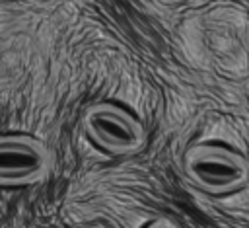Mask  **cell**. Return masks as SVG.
I'll return each mask as SVG.
<instances>
[{"mask_svg":"<svg viewBox=\"0 0 249 228\" xmlns=\"http://www.w3.org/2000/svg\"><path fill=\"white\" fill-rule=\"evenodd\" d=\"M148 228H177V226H175L173 222H169V220H163V218H161V220H156V222H152Z\"/></svg>","mask_w":249,"mask_h":228,"instance_id":"obj_4","label":"cell"},{"mask_svg":"<svg viewBox=\"0 0 249 228\" xmlns=\"http://www.w3.org/2000/svg\"><path fill=\"white\" fill-rule=\"evenodd\" d=\"M84 123L97 144L117 154L132 152L144 142L140 123L115 105L101 103L89 107Z\"/></svg>","mask_w":249,"mask_h":228,"instance_id":"obj_2","label":"cell"},{"mask_svg":"<svg viewBox=\"0 0 249 228\" xmlns=\"http://www.w3.org/2000/svg\"><path fill=\"white\" fill-rule=\"evenodd\" d=\"M47 170L45 150L31 138H0V183H27Z\"/></svg>","mask_w":249,"mask_h":228,"instance_id":"obj_3","label":"cell"},{"mask_svg":"<svg viewBox=\"0 0 249 228\" xmlns=\"http://www.w3.org/2000/svg\"><path fill=\"white\" fill-rule=\"evenodd\" d=\"M187 175L204 191L224 193L241 185L247 177L245 160L226 148L198 144L185 156Z\"/></svg>","mask_w":249,"mask_h":228,"instance_id":"obj_1","label":"cell"}]
</instances>
